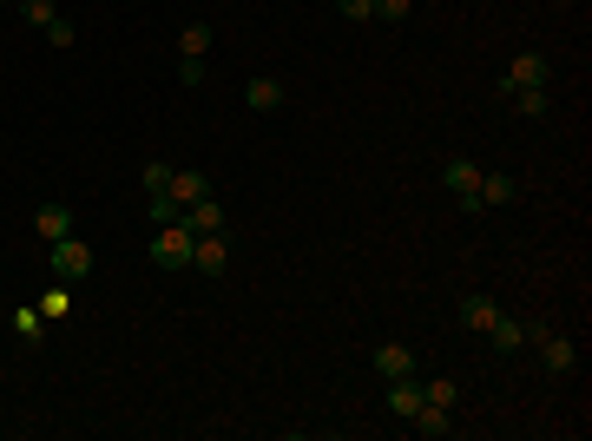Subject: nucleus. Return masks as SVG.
<instances>
[{
	"label": "nucleus",
	"instance_id": "obj_3",
	"mask_svg": "<svg viewBox=\"0 0 592 441\" xmlns=\"http://www.w3.org/2000/svg\"><path fill=\"white\" fill-rule=\"evenodd\" d=\"M86 270H93L86 237H60V244H53V277H60V284H86Z\"/></svg>",
	"mask_w": 592,
	"mask_h": 441
},
{
	"label": "nucleus",
	"instance_id": "obj_13",
	"mask_svg": "<svg viewBox=\"0 0 592 441\" xmlns=\"http://www.w3.org/2000/svg\"><path fill=\"white\" fill-rule=\"evenodd\" d=\"M487 343H494L500 356H514V349H527V316H507V310H500V323L487 330Z\"/></svg>",
	"mask_w": 592,
	"mask_h": 441
},
{
	"label": "nucleus",
	"instance_id": "obj_24",
	"mask_svg": "<svg viewBox=\"0 0 592 441\" xmlns=\"http://www.w3.org/2000/svg\"><path fill=\"white\" fill-rule=\"evenodd\" d=\"M415 14V0H375V20H408Z\"/></svg>",
	"mask_w": 592,
	"mask_h": 441
},
{
	"label": "nucleus",
	"instance_id": "obj_11",
	"mask_svg": "<svg viewBox=\"0 0 592 441\" xmlns=\"http://www.w3.org/2000/svg\"><path fill=\"white\" fill-rule=\"evenodd\" d=\"M520 198V178H507V172H481V211H507Z\"/></svg>",
	"mask_w": 592,
	"mask_h": 441
},
{
	"label": "nucleus",
	"instance_id": "obj_26",
	"mask_svg": "<svg viewBox=\"0 0 592 441\" xmlns=\"http://www.w3.org/2000/svg\"><path fill=\"white\" fill-rule=\"evenodd\" d=\"M47 40H53V47H73V40H79V33H73V20H53V27H47Z\"/></svg>",
	"mask_w": 592,
	"mask_h": 441
},
{
	"label": "nucleus",
	"instance_id": "obj_4",
	"mask_svg": "<svg viewBox=\"0 0 592 441\" xmlns=\"http://www.w3.org/2000/svg\"><path fill=\"white\" fill-rule=\"evenodd\" d=\"M533 343H540V363H546V376H573V369H579V343H573V336H560V330H540Z\"/></svg>",
	"mask_w": 592,
	"mask_h": 441
},
{
	"label": "nucleus",
	"instance_id": "obj_8",
	"mask_svg": "<svg viewBox=\"0 0 592 441\" xmlns=\"http://www.w3.org/2000/svg\"><path fill=\"white\" fill-rule=\"evenodd\" d=\"M165 198L185 211V205H198V198H211V178L191 172V165H172V185H165Z\"/></svg>",
	"mask_w": 592,
	"mask_h": 441
},
{
	"label": "nucleus",
	"instance_id": "obj_12",
	"mask_svg": "<svg viewBox=\"0 0 592 441\" xmlns=\"http://www.w3.org/2000/svg\"><path fill=\"white\" fill-rule=\"evenodd\" d=\"M408 428H415V435H428V441H441V435H454V409H435V402H421V409L408 415Z\"/></svg>",
	"mask_w": 592,
	"mask_h": 441
},
{
	"label": "nucleus",
	"instance_id": "obj_7",
	"mask_svg": "<svg viewBox=\"0 0 592 441\" xmlns=\"http://www.w3.org/2000/svg\"><path fill=\"white\" fill-rule=\"evenodd\" d=\"M191 270H204V277H224V270H231V244H224V231H211V237L191 244Z\"/></svg>",
	"mask_w": 592,
	"mask_h": 441
},
{
	"label": "nucleus",
	"instance_id": "obj_25",
	"mask_svg": "<svg viewBox=\"0 0 592 441\" xmlns=\"http://www.w3.org/2000/svg\"><path fill=\"white\" fill-rule=\"evenodd\" d=\"M40 316H66V284H53L47 297H40Z\"/></svg>",
	"mask_w": 592,
	"mask_h": 441
},
{
	"label": "nucleus",
	"instance_id": "obj_20",
	"mask_svg": "<svg viewBox=\"0 0 592 441\" xmlns=\"http://www.w3.org/2000/svg\"><path fill=\"white\" fill-rule=\"evenodd\" d=\"M40 323H47V316H40V303H27V310H14V336L27 349H40Z\"/></svg>",
	"mask_w": 592,
	"mask_h": 441
},
{
	"label": "nucleus",
	"instance_id": "obj_5",
	"mask_svg": "<svg viewBox=\"0 0 592 441\" xmlns=\"http://www.w3.org/2000/svg\"><path fill=\"white\" fill-rule=\"evenodd\" d=\"M546 79H553V60H546V53H520V60L500 73V99L520 93V86H546Z\"/></svg>",
	"mask_w": 592,
	"mask_h": 441
},
{
	"label": "nucleus",
	"instance_id": "obj_10",
	"mask_svg": "<svg viewBox=\"0 0 592 441\" xmlns=\"http://www.w3.org/2000/svg\"><path fill=\"white\" fill-rule=\"evenodd\" d=\"M494 323H500V303L494 297H487V290H468V297H461V330H494Z\"/></svg>",
	"mask_w": 592,
	"mask_h": 441
},
{
	"label": "nucleus",
	"instance_id": "obj_27",
	"mask_svg": "<svg viewBox=\"0 0 592 441\" xmlns=\"http://www.w3.org/2000/svg\"><path fill=\"white\" fill-rule=\"evenodd\" d=\"M0 7H7V0H0Z\"/></svg>",
	"mask_w": 592,
	"mask_h": 441
},
{
	"label": "nucleus",
	"instance_id": "obj_6",
	"mask_svg": "<svg viewBox=\"0 0 592 441\" xmlns=\"http://www.w3.org/2000/svg\"><path fill=\"white\" fill-rule=\"evenodd\" d=\"M369 369H375V376H382V382L421 376V363H415V349H408V343H382V349H375V356H369Z\"/></svg>",
	"mask_w": 592,
	"mask_h": 441
},
{
	"label": "nucleus",
	"instance_id": "obj_2",
	"mask_svg": "<svg viewBox=\"0 0 592 441\" xmlns=\"http://www.w3.org/2000/svg\"><path fill=\"white\" fill-rule=\"evenodd\" d=\"M441 191L461 211H481V165L474 158H441Z\"/></svg>",
	"mask_w": 592,
	"mask_h": 441
},
{
	"label": "nucleus",
	"instance_id": "obj_21",
	"mask_svg": "<svg viewBox=\"0 0 592 441\" xmlns=\"http://www.w3.org/2000/svg\"><path fill=\"white\" fill-rule=\"evenodd\" d=\"M139 185H145V198H158V191L172 185V165H165V158H152V165L139 172Z\"/></svg>",
	"mask_w": 592,
	"mask_h": 441
},
{
	"label": "nucleus",
	"instance_id": "obj_1",
	"mask_svg": "<svg viewBox=\"0 0 592 441\" xmlns=\"http://www.w3.org/2000/svg\"><path fill=\"white\" fill-rule=\"evenodd\" d=\"M191 244H198V231H191L185 218L178 224H152V264L158 270H191Z\"/></svg>",
	"mask_w": 592,
	"mask_h": 441
},
{
	"label": "nucleus",
	"instance_id": "obj_23",
	"mask_svg": "<svg viewBox=\"0 0 592 441\" xmlns=\"http://www.w3.org/2000/svg\"><path fill=\"white\" fill-rule=\"evenodd\" d=\"M336 14H343V20H356V27H362V20H375V0H336Z\"/></svg>",
	"mask_w": 592,
	"mask_h": 441
},
{
	"label": "nucleus",
	"instance_id": "obj_15",
	"mask_svg": "<svg viewBox=\"0 0 592 441\" xmlns=\"http://www.w3.org/2000/svg\"><path fill=\"white\" fill-rule=\"evenodd\" d=\"M415 409H421V376H402V382H389V415H395V422H408Z\"/></svg>",
	"mask_w": 592,
	"mask_h": 441
},
{
	"label": "nucleus",
	"instance_id": "obj_17",
	"mask_svg": "<svg viewBox=\"0 0 592 441\" xmlns=\"http://www.w3.org/2000/svg\"><path fill=\"white\" fill-rule=\"evenodd\" d=\"M507 106H514L520 119H546V106H553V99H546V86H520V93H507Z\"/></svg>",
	"mask_w": 592,
	"mask_h": 441
},
{
	"label": "nucleus",
	"instance_id": "obj_22",
	"mask_svg": "<svg viewBox=\"0 0 592 441\" xmlns=\"http://www.w3.org/2000/svg\"><path fill=\"white\" fill-rule=\"evenodd\" d=\"M20 14H27V20H33L40 33H47L53 20H60V14H53V0H20Z\"/></svg>",
	"mask_w": 592,
	"mask_h": 441
},
{
	"label": "nucleus",
	"instance_id": "obj_9",
	"mask_svg": "<svg viewBox=\"0 0 592 441\" xmlns=\"http://www.w3.org/2000/svg\"><path fill=\"white\" fill-rule=\"evenodd\" d=\"M283 99H290V93H283V79H270V73H250L244 79V106L250 112H283Z\"/></svg>",
	"mask_w": 592,
	"mask_h": 441
},
{
	"label": "nucleus",
	"instance_id": "obj_18",
	"mask_svg": "<svg viewBox=\"0 0 592 441\" xmlns=\"http://www.w3.org/2000/svg\"><path fill=\"white\" fill-rule=\"evenodd\" d=\"M178 53H185V60H204V53H211V20H191V27L178 33Z\"/></svg>",
	"mask_w": 592,
	"mask_h": 441
},
{
	"label": "nucleus",
	"instance_id": "obj_19",
	"mask_svg": "<svg viewBox=\"0 0 592 441\" xmlns=\"http://www.w3.org/2000/svg\"><path fill=\"white\" fill-rule=\"evenodd\" d=\"M421 402H435V409H454V402H461V382L428 376V382H421Z\"/></svg>",
	"mask_w": 592,
	"mask_h": 441
},
{
	"label": "nucleus",
	"instance_id": "obj_14",
	"mask_svg": "<svg viewBox=\"0 0 592 441\" xmlns=\"http://www.w3.org/2000/svg\"><path fill=\"white\" fill-rule=\"evenodd\" d=\"M33 231L47 237V244H60V237H73V211L66 205H40L33 211Z\"/></svg>",
	"mask_w": 592,
	"mask_h": 441
},
{
	"label": "nucleus",
	"instance_id": "obj_16",
	"mask_svg": "<svg viewBox=\"0 0 592 441\" xmlns=\"http://www.w3.org/2000/svg\"><path fill=\"white\" fill-rule=\"evenodd\" d=\"M185 224H191L198 237L224 231V205H218V198H198V205H185Z\"/></svg>",
	"mask_w": 592,
	"mask_h": 441
}]
</instances>
